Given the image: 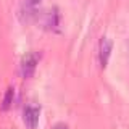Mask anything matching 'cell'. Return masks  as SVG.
Segmentation results:
<instances>
[{"label": "cell", "instance_id": "1", "mask_svg": "<svg viewBox=\"0 0 129 129\" xmlns=\"http://www.w3.org/2000/svg\"><path fill=\"white\" fill-rule=\"evenodd\" d=\"M40 55L39 53H29L26 56H23L21 63H19V71H21V74L24 76L26 79L32 78V74H34L36 71V66H37V61H39Z\"/></svg>", "mask_w": 129, "mask_h": 129}, {"label": "cell", "instance_id": "2", "mask_svg": "<svg viewBox=\"0 0 129 129\" xmlns=\"http://www.w3.org/2000/svg\"><path fill=\"white\" fill-rule=\"evenodd\" d=\"M23 119L27 129H36L39 124V108L37 107H26L23 111Z\"/></svg>", "mask_w": 129, "mask_h": 129}, {"label": "cell", "instance_id": "3", "mask_svg": "<svg viewBox=\"0 0 129 129\" xmlns=\"http://www.w3.org/2000/svg\"><path fill=\"white\" fill-rule=\"evenodd\" d=\"M111 48H113L111 40L108 37H102V40H100V52H99V58H100L102 68H105L108 64V60H110V55H111Z\"/></svg>", "mask_w": 129, "mask_h": 129}, {"label": "cell", "instance_id": "4", "mask_svg": "<svg viewBox=\"0 0 129 129\" xmlns=\"http://www.w3.org/2000/svg\"><path fill=\"white\" fill-rule=\"evenodd\" d=\"M13 87H8V90H7V94H5V99H3V102H2V111H7L8 108H10V105L11 102H13Z\"/></svg>", "mask_w": 129, "mask_h": 129}, {"label": "cell", "instance_id": "5", "mask_svg": "<svg viewBox=\"0 0 129 129\" xmlns=\"http://www.w3.org/2000/svg\"><path fill=\"white\" fill-rule=\"evenodd\" d=\"M52 129H70V127H68V126H66V124H63V123H60V124H55V126H53V127H52Z\"/></svg>", "mask_w": 129, "mask_h": 129}, {"label": "cell", "instance_id": "6", "mask_svg": "<svg viewBox=\"0 0 129 129\" xmlns=\"http://www.w3.org/2000/svg\"><path fill=\"white\" fill-rule=\"evenodd\" d=\"M39 2H40V0H26V3H27L29 7H34V5H37Z\"/></svg>", "mask_w": 129, "mask_h": 129}]
</instances>
